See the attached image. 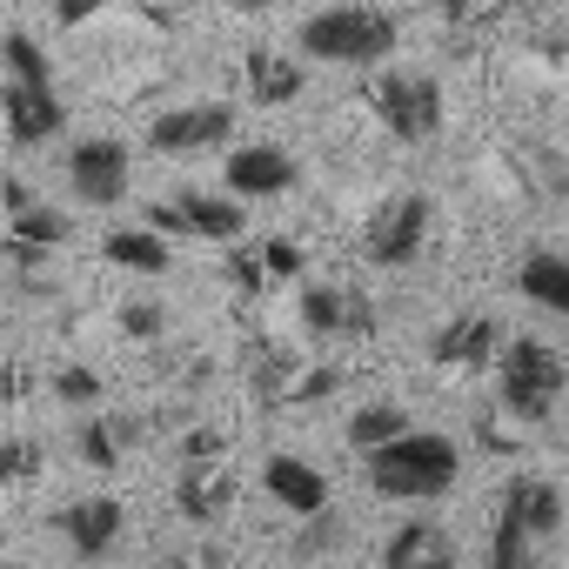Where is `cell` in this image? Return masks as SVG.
I'll list each match as a JSON object with an SVG mask.
<instances>
[{
    "mask_svg": "<svg viewBox=\"0 0 569 569\" xmlns=\"http://www.w3.org/2000/svg\"><path fill=\"white\" fill-rule=\"evenodd\" d=\"M382 569H462V556H456V536L422 516V522H402L382 542Z\"/></svg>",
    "mask_w": 569,
    "mask_h": 569,
    "instance_id": "9a60e30c",
    "label": "cell"
},
{
    "mask_svg": "<svg viewBox=\"0 0 569 569\" xmlns=\"http://www.w3.org/2000/svg\"><path fill=\"white\" fill-rule=\"evenodd\" d=\"M68 181H74V194H81L88 208H121L128 188H134V154H128V141H108V134L81 141V148L68 154Z\"/></svg>",
    "mask_w": 569,
    "mask_h": 569,
    "instance_id": "52a82bcc",
    "label": "cell"
},
{
    "mask_svg": "<svg viewBox=\"0 0 569 569\" xmlns=\"http://www.w3.org/2000/svg\"><path fill=\"white\" fill-rule=\"evenodd\" d=\"M161 329H168V316H161L154 302H128V309H121V336H128V342H154Z\"/></svg>",
    "mask_w": 569,
    "mask_h": 569,
    "instance_id": "4316f807",
    "label": "cell"
},
{
    "mask_svg": "<svg viewBox=\"0 0 569 569\" xmlns=\"http://www.w3.org/2000/svg\"><path fill=\"white\" fill-rule=\"evenodd\" d=\"M101 254L114 261V268H128V274H168V234L161 228H114L108 241H101Z\"/></svg>",
    "mask_w": 569,
    "mask_h": 569,
    "instance_id": "d6986e66",
    "label": "cell"
},
{
    "mask_svg": "<svg viewBox=\"0 0 569 569\" xmlns=\"http://www.w3.org/2000/svg\"><path fill=\"white\" fill-rule=\"evenodd\" d=\"M261 489L281 502V509H289V516H322L329 509V476L316 469V462H302V456H289V449H281V456H268L261 462Z\"/></svg>",
    "mask_w": 569,
    "mask_h": 569,
    "instance_id": "7c38bea8",
    "label": "cell"
},
{
    "mask_svg": "<svg viewBox=\"0 0 569 569\" xmlns=\"http://www.w3.org/2000/svg\"><path fill=\"white\" fill-rule=\"evenodd\" d=\"M516 281H522V296L536 302V309H549V316H562L569 322V261L562 254H529L522 268H516Z\"/></svg>",
    "mask_w": 569,
    "mask_h": 569,
    "instance_id": "ffe728a7",
    "label": "cell"
},
{
    "mask_svg": "<svg viewBox=\"0 0 569 569\" xmlns=\"http://www.w3.org/2000/svg\"><path fill=\"white\" fill-rule=\"evenodd\" d=\"M161 569H194V562H181V556H174V562H161Z\"/></svg>",
    "mask_w": 569,
    "mask_h": 569,
    "instance_id": "4dcf8cb0",
    "label": "cell"
},
{
    "mask_svg": "<svg viewBox=\"0 0 569 569\" xmlns=\"http://www.w3.org/2000/svg\"><path fill=\"white\" fill-rule=\"evenodd\" d=\"M0 121H8L14 148H41L68 128V108L54 94V81H8V101H0Z\"/></svg>",
    "mask_w": 569,
    "mask_h": 569,
    "instance_id": "30bf717a",
    "label": "cell"
},
{
    "mask_svg": "<svg viewBox=\"0 0 569 569\" xmlns=\"http://www.w3.org/2000/svg\"><path fill=\"white\" fill-rule=\"evenodd\" d=\"M296 48L322 68H382L396 54V21L369 0H342V8H322L302 21Z\"/></svg>",
    "mask_w": 569,
    "mask_h": 569,
    "instance_id": "7a4b0ae2",
    "label": "cell"
},
{
    "mask_svg": "<svg viewBox=\"0 0 569 569\" xmlns=\"http://www.w3.org/2000/svg\"><path fill=\"white\" fill-rule=\"evenodd\" d=\"M248 94H254L261 108L296 101V94H302V61L281 54V48H248Z\"/></svg>",
    "mask_w": 569,
    "mask_h": 569,
    "instance_id": "ac0fdd59",
    "label": "cell"
},
{
    "mask_svg": "<svg viewBox=\"0 0 569 569\" xmlns=\"http://www.w3.org/2000/svg\"><path fill=\"white\" fill-rule=\"evenodd\" d=\"M362 469H369V489L389 496V502H436V496L456 489L462 449H456L449 436H436V429H409V436H396L389 449H369Z\"/></svg>",
    "mask_w": 569,
    "mask_h": 569,
    "instance_id": "6da1fadb",
    "label": "cell"
},
{
    "mask_svg": "<svg viewBox=\"0 0 569 569\" xmlns=\"http://www.w3.org/2000/svg\"><path fill=\"white\" fill-rule=\"evenodd\" d=\"M148 228L188 234V241H241L248 214H241L234 194H174V201H154L148 208Z\"/></svg>",
    "mask_w": 569,
    "mask_h": 569,
    "instance_id": "ba28073f",
    "label": "cell"
},
{
    "mask_svg": "<svg viewBox=\"0 0 569 569\" xmlns=\"http://www.w3.org/2000/svg\"><path fill=\"white\" fill-rule=\"evenodd\" d=\"M529 556H536V536H529L522 522L496 516V536H489V569H529Z\"/></svg>",
    "mask_w": 569,
    "mask_h": 569,
    "instance_id": "603a6c76",
    "label": "cell"
},
{
    "mask_svg": "<svg viewBox=\"0 0 569 569\" xmlns=\"http://www.w3.org/2000/svg\"><path fill=\"white\" fill-rule=\"evenodd\" d=\"M234 134V108L228 101H188V108H161L148 121V148L154 154H201V148H228Z\"/></svg>",
    "mask_w": 569,
    "mask_h": 569,
    "instance_id": "8992f818",
    "label": "cell"
},
{
    "mask_svg": "<svg viewBox=\"0 0 569 569\" xmlns=\"http://www.w3.org/2000/svg\"><path fill=\"white\" fill-rule=\"evenodd\" d=\"M376 114L396 141H429L442 128V81L436 74H382L376 81Z\"/></svg>",
    "mask_w": 569,
    "mask_h": 569,
    "instance_id": "277c9868",
    "label": "cell"
},
{
    "mask_svg": "<svg viewBox=\"0 0 569 569\" xmlns=\"http://www.w3.org/2000/svg\"><path fill=\"white\" fill-rule=\"evenodd\" d=\"M14 241L48 254V248H61V241H68V214H61V208H48V201H34V208H21V214H14Z\"/></svg>",
    "mask_w": 569,
    "mask_h": 569,
    "instance_id": "7402d4cb",
    "label": "cell"
},
{
    "mask_svg": "<svg viewBox=\"0 0 569 569\" xmlns=\"http://www.w3.org/2000/svg\"><path fill=\"white\" fill-rule=\"evenodd\" d=\"M28 476H41V449H34L28 436H8V442H0V489H8V482H28Z\"/></svg>",
    "mask_w": 569,
    "mask_h": 569,
    "instance_id": "484cf974",
    "label": "cell"
},
{
    "mask_svg": "<svg viewBox=\"0 0 569 569\" xmlns=\"http://www.w3.org/2000/svg\"><path fill=\"white\" fill-rule=\"evenodd\" d=\"M101 8H108V0H54V21H61V28H81V21H94Z\"/></svg>",
    "mask_w": 569,
    "mask_h": 569,
    "instance_id": "f546056e",
    "label": "cell"
},
{
    "mask_svg": "<svg viewBox=\"0 0 569 569\" xmlns=\"http://www.w3.org/2000/svg\"><path fill=\"white\" fill-rule=\"evenodd\" d=\"M429 356H436V369H489L502 356V336L489 316H449L429 336Z\"/></svg>",
    "mask_w": 569,
    "mask_h": 569,
    "instance_id": "5bb4252c",
    "label": "cell"
},
{
    "mask_svg": "<svg viewBox=\"0 0 569 569\" xmlns=\"http://www.w3.org/2000/svg\"><path fill=\"white\" fill-rule=\"evenodd\" d=\"M429 194H389L376 214H369V228H362V248H369V261L376 268H409L416 254H422V241H429Z\"/></svg>",
    "mask_w": 569,
    "mask_h": 569,
    "instance_id": "5b68a950",
    "label": "cell"
},
{
    "mask_svg": "<svg viewBox=\"0 0 569 569\" xmlns=\"http://www.w3.org/2000/svg\"><path fill=\"white\" fill-rule=\"evenodd\" d=\"M296 181H302V161L289 148H274V141H248V148L228 154V194L234 201H274Z\"/></svg>",
    "mask_w": 569,
    "mask_h": 569,
    "instance_id": "9c48e42d",
    "label": "cell"
},
{
    "mask_svg": "<svg viewBox=\"0 0 569 569\" xmlns=\"http://www.w3.org/2000/svg\"><path fill=\"white\" fill-rule=\"evenodd\" d=\"M0 101H8V88H0Z\"/></svg>",
    "mask_w": 569,
    "mask_h": 569,
    "instance_id": "836d02e7",
    "label": "cell"
},
{
    "mask_svg": "<svg viewBox=\"0 0 569 569\" xmlns=\"http://www.w3.org/2000/svg\"><path fill=\"white\" fill-rule=\"evenodd\" d=\"M168 8H194V0H168Z\"/></svg>",
    "mask_w": 569,
    "mask_h": 569,
    "instance_id": "d6a6232c",
    "label": "cell"
},
{
    "mask_svg": "<svg viewBox=\"0 0 569 569\" xmlns=\"http://www.w3.org/2000/svg\"><path fill=\"white\" fill-rule=\"evenodd\" d=\"M214 436H201V442H188V469H181V482H174V509L188 516V522H214L221 509H228V476L214 469Z\"/></svg>",
    "mask_w": 569,
    "mask_h": 569,
    "instance_id": "4fadbf2b",
    "label": "cell"
},
{
    "mask_svg": "<svg viewBox=\"0 0 569 569\" xmlns=\"http://www.w3.org/2000/svg\"><path fill=\"white\" fill-rule=\"evenodd\" d=\"M0 61H8V74H14V81H54L48 48H41V41H28V34H8V41H0Z\"/></svg>",
    "mask_w": 569,
    "mask_h": 569,
    "instance_id": "cb8c5ba5",
    "label": "cell"
},
{
    "mask_svg": "<svg viewBox=\"0 0 569 569\" xmlns=\"http://www.w3.org/2000/svg\"><path fill=\"white\" fill-rule=\"evenodd\" d=\"M54 396L74 402V409H88V402H101V376H94V369H61V376H54Z\"/></svg>",
    "mask_w": 569,
    "mask_h": 569,
    "instance_id": "83f0119b",
    "label": "cell"
},
{
    "mask_svg": "<svg viewBox=\"0 0 569 569\" xmlns=\"http://www.w3.org/2000/svg\"><path fill=\"white\" fill-rule=\"evenodd\" d=\"M496 516L522 522V529L542 542V536H556V529H562V489H556L549 476H516V482L502 489V509H496Z\"/></svg>",
    "mask_w": 569,
    "mask_h": 569,
    "instance_id": "e0dca14e",
    "label": "cell"
},
{
    "mask_svg": "<svg viewBox=\"0 0 569 569\" xmlns=\"http://www.w3.org/2000/svg\"><path fill=\"white\" fill-rule=\"evenodd\" d=\"M261 268H268V274H302V268H309V254H302L289 234H274V241L261 248Z\"/></svg>",
    "mask_w": 569,
    "mask_h": 569,
    "instance_id": "f1b7e54d",
    "label": "cell"
},
{
    "mask_svg": "<svg viewBox=\"0 0 569 569\" xmlns=\"http://www.w3.org/2000/svg\"><path fill=\"white\" fill-rule=\"evenodd\" d=\"M0 569H34V562H0Z\"/></svg>",
    "mask_w": 569,
    "mask_h": 569,
    "instance_id": "1f68e13d",
    "label": "cell"
},
{
    "mask_svg": "<svg viewBox=\"0 0 569 569\" xmlns=\"http://www.w3.org/2000/svg\"><path fill=\"white\" fill-rule=\"evenodd\" d=\"M302 329L336 342V336H369V302L356 289H302Z\"/></svg>",
    "mask_w": 569,
    "mask_h": 569,
    "instance_id": "2e32d148",
    "label": "cell"
},
{
    "mask_svg": "<svg viewBox=\"0 0 569 569\" xmlns=\"http://www.w3.org/2000/svg\"><path fill=\"white\" fill-rule=\"evenodd\" d=\"M409 429H416V422H409L396 402H369V409H356V416H349V449H362V456H369V449H389V442H396V436H409Z\"/></svg>",
    "mask_w": 569,
    "mask_h": 569,
    "instance_id": "44dd1931",
    "label": "cell"
},
{
    "mask_svg": "<svg viewBox=\"0 0 569 569\" xmlns=\"http://www.w3.org/2000/svg\"><path fill=\"white\" fill-rule=\"evenodd\" d=\"M54 529L68 536V549H74L81 562H101V556L121 542V529H128V509H121L114 496H81V502H68V509L54 516Z\"/></svg>",
    "mask_w": 569,
    "mask_h": 569,
    "instance_id": "8fae6325",
    "label": "cell"
},
{
    "mask_svg": "<svg viewBox=\"0 0 569 569\" xmlns=\"http://www.w3.org/2000/svg\"><path fill=\"white\" fill-rule=\"evenodd\" d=\"M121 422H81V462L88 469H114L121 462Z\"/></svg>",
    "mask_w": 569,
    "mask_h": 569,
    "instance_id": "d4e9b609",
    "label": "cell"
},
{
    "mask_svg": "<svg viewBox=\"0 0 569 569\" xmlns=\"http://www.w3.org/2000/svg\"><path fill=\"white\" fill-rule=\"evenodd\" d=\"M562 389H569V369H562V356H556L549 342L516 336V342L496 356V396H502V409H509L516 422H549L556 402H562Z\"/></svg>",
    "mask_w": 569,
    "mask_h": 569,
    "instance_id": "3957f363",
    "label": "cell"
}]
</instances>
